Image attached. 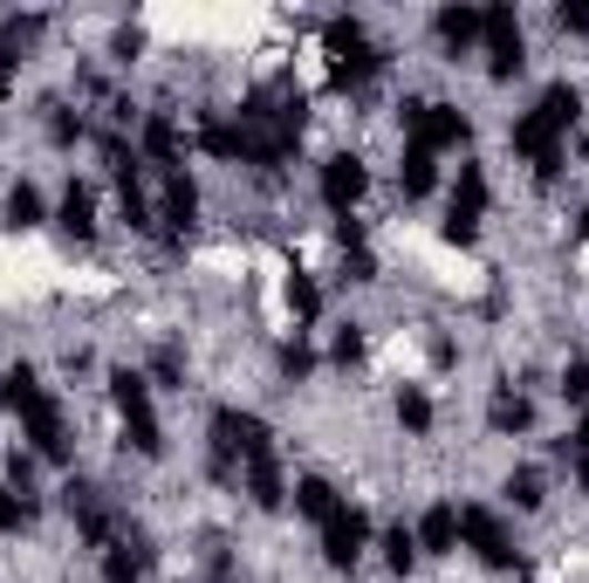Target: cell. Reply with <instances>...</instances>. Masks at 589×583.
<instances>
[{
    "instance_id": "obj_1",
    "label": "cell",
    "mask_w": 589,
    "mask_h": 583,
    "mask_svg": "<svg viewBox=\"0 0 589 583\" xmlns=\"http://www.w3.org/2000/svg\"><path fill=\"white\" fill-rule=\"evenodd\" d=\"M110 399L124 412V446H138L144 460L165 453V433H159V412H151V384L138 371H110Z\"/></svg>"
},
{
    "instance_id": "obj_2",
    "label": "cell",
    "mask_w": 589,
    "mask_h": 583,
    "mask_svg": "<svg viewBox=\"0 0 589 583\" xmlns=\"http://www.w3.org/2000/svg\"><path fill=\"white\" fill-rule=\"evenodd\" d=\"M405 138L439 159V151H459L466 138H474V124H466L453 103H405Z\"/></svg>"
},
{
    "instance_id": "obj_3",
    "label": "cell",
    "mask_w": 589,
    "mask_h": 583,
    "mask_svg": "<svg viewBox=\"0 0 589 583\" xmlns=\"http://www.w3.org/2000/svg\"><path fill=\"white\" fill-rule=\"evenodd\" d=\"M459 535L474 542V556H480L487 570H515V563H521L515 535H507V522H500L494 509H459Z\"/></svg>"
},
{
    "instance_id": "obj_4",
    "label": "cell",
    "mask_w": 589,
    "mask_h": 583,
    "mask_svg": "<svg viewBox=\"0 0 589 583\" xmlns=\"http://www.w3.org/2000/svg\"><path fill=\"white\" fill-rule=\"evenodd\" d=\"M480 42H487V76H521V21H515V8H487L480 14Z\"/></svg>"
},
{
    "instance_id": "obj_5",
    "label": "cell",
    "mask_w": 589,
    "mask_h": 583,
    "mask_svg": "<svg viewBox=\"0 0 589 583\" xmlns=\"http://www.w3.org/2000/svg\"><path fill=\"white\" fill-rule=\"evenodd\" d=\"M213 453H220V474H226V460H254V453H267V425H261L254 412L220 405V412H213Z\"/></svg>"
},
{
    "instance_id": "obj_6",
    "label": "cell",
    "mask_w": 589,
    "mask_h": 583,
    "mask_svg": "<svg viewBox=\"0 0 589 583\" xmlns=\"http://www.w3.org/2000/svg\"><path fill=\"white\" fill-rule=\"evenodd\" d=\"M480 220H487V172H480V165H459L453 207H446V233H453V241H474Z\"/></svg>"
},
{
    "instance_id": "obj_7",
    "label": "cell",
    "mask_w": 589,
    "mask_h": 583,
    "mask_svg": "<svg viewBox=\"0 0 589 583\" xmlns=\"http://www.w3.org/2000/svg\"><path fill=\"white\" fill-rule=\"evenodd\" d=\"M329 56H336V76H343V83H364V76L384 69V56L364 42L357 21H329Z\"/></svg>"
},
{
    "instance_id": "obj_8",
    "label": "cell",
    "mask_w": 589,
    "mask_h": 583,
    "mask_svg": "<svg viewBox=\"0 0 589 583\" xmlns=\"http://www.w3.org/2000/svg\"><path fill=\"white\" fill-rule=\"evenodd\" d=\"M21 425H28V440H34V453H42V460H69V419H62V405L49 392L21 405Z\"/></svg>"
},
{
    "instance_id": "obj_9",
    "label": "cell",
    "mask_w": 589,
    "mask_h": 583,
    "mask_svg": "<svg viewBox=\"0 0 589 583\" xmlns=\"http://www.w3.org/2000/svg\"><path fill=\"white\" fill-rule=\"evenodd\" d=\"M364 542H370V522H364V509H336V515L323 522V556H329L336 570H357Z\"/></svg>"
},
{
    "instance_id": "obj_10",
    "label": "cell",
    "mask_w": 589,
    "mask_h": 583,
    "mask_svg": "<svg viewBox=\"0 0 589 583\" xmlns=\"http://www.w3.org/2000/svg\"><path fill=\"white\" fill-rule=\"evenodd\" d=\"M364 185H370L364 159H349V151H336V159L323 165V207H329V213H349V207L364 200Z\"/></svg>"
},
{
    "instance_id": "obj_11",
    "label": "cell",
    "mask_w": 589,
    "mask_h": 583,
    "mask_svg": "<svg viewBox=\"0 0 589 583\" xmlns=\"http://www.w3.org/2000/svg\"><path fill=\"white\" fill-rule=\"evenodd\" d=\"M515 151H521V159H528V165H535L541 179H556V172H562V138L548 131V124H541L535 110H528L521 124H515Z\"/></svg>"
},
{
    "instance_id": "obj_12",
    "label": "cell",
    "mask_w": 589,
    "mask_h": 583,
    "mask_svg": "<svg viewBox=\"0 0 589 583\" xmlns=\"http://www.w3.org/2000/svg\"><path fill=\"white\" fill-rule=\"evenodd\" d=\"M62 501H69V515L83 522V542H97V550H103V542H110V515H103V501H97V487H83V481H69V487H62Z\"/></svg>"
},
{
    "instance_id": "obj_13",
    "label": "cell",
    "mask_w": 589,
    "mask_h": 583,
    "mask_svg": "<svg viewBox=\"0 0 589 583\" xmlns=\"http://www.w3.org/2000/svg\"><path fill=\"white\" fill-rule=\"evenodd\" d=\"M412 535H418L425 556H453V542H459V509H453V501H439V509H431Z\"/></svg>"
},
{
    "instance_id": "obj_14",
    "label": "cell",
    "mask_w": 589,
    "mask_h": 583,
    "mask_svg": "<svg viewBox=\"0 0 589 583\" xmlns=\"http://www.w3.org/2000/svg\"><path fill=\"white\" fill-rule=\"evenodd\" d=\"M159 213H165V227H192V220H200V185H192L185 172H165V200H159Z\"/></svg>"
},
{
    "instance_id": "obj_15",
    "label": "cell",
    "mask_w": 589,
    "mask_h": 583,
    "mask_svg": "<svg viewBox=\"0 0 589 583\" xmlns=\"http://www.w3.org/2000/svg\"><path fill=\"white\" fill-rule=\"evenodd\" d=\"M535 117H541V124L562 138V131L576 124V117H582V97H576V83H548V90H541V103H535Z\"/></svg>"
},
{
    "instance_id": "obj_16",
    "label": "cell",
    "mask_w": 589,
    "mask_h": 583,
    "mask_svg": "<svg viewBox=\"0 0 589 583\" xmlns=\"http://www.w3.org/2000/svg\"><path fill=\"white\" fill-rule=\"evenodd\" d=\"M62 233H75V241H90V233H97V192L90 185H69L62 192Z\"/></svg>"
},
{
    "instance_id": "obj_17",
    "label": "cell",
    "mask_w": 589,
    "mask_h": 583,
    "mask_svg": "<svg viewBox=\"0 0 589 583\" xmlns=\"http://www.w3.org/2000/svg\"><path fill=\"white\" fill-rule=\"evenodd\" d=\"M247 494L261 501V509H282V501H288V494H282V466H274V453H254V460H247Z\"/></svg>"
},
{
    "instance_id": "obj_18",
    "label": "cell",
    "mask_w": 589,
    "mask_h": 583,
    "mask_svg": "<svg viewBox=\"0 0 589 583\" xmlns=\"http://www.w3.org/2000/svg\"><path fill=\"white\" fill-rule=\"evenodd\" d=\"M295 509H302L308 522H329L343 501H336V487H329L323 474H302V481H295Z\"/></svg>"
},
{
    "instance_id": "obj_19",
    "label": "cell",
    "mask_w": 589,
    "mask_h": 583,
    "mask_svg": "<svg viewBox=\"0 0 589 583\" xmlns=\"http://www.w3.org/2000/svg\"><path fill=\"white\" fill-rule=\"evenodd\" d=\"M431 28H439V42H446L453 56L480 42V14H474V8H446V14H439V21H431Z\"/></svg>"
},
{
    "instance_id": "obj_20",
    "label": "cell",
    "mask_w": 589,
    "mask_h": 583,
    "mask_svg": "<svg viewBox=\"0 0 589 583\" xmlns=\"http://www.w3.org/2000/svg\"><path fill=\"white\" fill-rule=\"evenodd\" d=\"M487 425H494V433H528V425H535V405H528L521 392H500V399L487 405Z\"/></svg>"
},
{
    "instance_id": "obj_21",
    "label": "cell",
    "mask_w": 589,
    "mask_h": 583,
    "mask_svg": "<svg viewBox=\"0 0 589 583\" xmlns=\"http://www.w3.org/2000/svg\"><path fill=\"white\" fill-rule=\"evenodd\" d=\"M398 179H405V192H412V200H425V192L439 185V165H431V151L405 144V165H398Z\"/></svg>"
},
{
    "instance_id": "obj_22",
    "label": "cell",
    "mask_w": 589,
    "mask_h": 583,
    "mask_svg": "<svg viewBox=\"0 0 589 583\" xmlns=\"http://www.w3.org/2000/svg\"><path fill=\"white\" fill-rule=\"evenodd\" d=\"M144 151L165 172H179V124H172V117H151V124H144Z\"/></svg>"
},
{
    "instance_id": "obj_23",
    "label": "cell",
    "mask_w": 589,
    "mask_h": 583,
    "mask_svg": "<svg viewBox=\"0 0 589 583\" xmlns=\"http://www.w3.org/2000/svg\"><path fill=\"white\" fill-rule=\"evenodd\" d=\"M507 501H515V509H541V501H548L541 466H515V474H507Z\"/></svg>"
},
{
    "instance_id": "obj_24",
    "label": "cell",
    "mask_w": 589,
    "mask_h": 583,
    "mask_svg": "<svg viewBox=\"0 0 589 583\" xmlns=\"http://www.w3.org/2000/svg\"><path fill=\"white\" fill-rule=\"evenodd\" d=\"M8 227H42V192H34L28 179L8 192Z\"/></svg>"
},
{
    "instance_id": "obj_25",
    "label": "cell",
    "mask_w": 589,
    "mask_h": 583,
    "mask_svg": "<svg viewBox=\"0 0 589 583\" xmlns=\"http://www.w3.org/2000/svg\"><path fill=\"white\" fill-rule=\"evenodd\" d=\"M398 425H405V433H425V425H431V399L418 392V384L398 392Z\"/></svg>"
},
{
    "instance_id": "obj_26",
    "label": "cell",
    "mask_w": 589,
    "mask_h": 583,
    "mask_svg": "<svg viewBox=\"0 0 589 583\" xmlns=\"http://www.w3.org/2000/svg\"><path fill=\"white\" fill-rule=\"evenodd\" d=\"M412 556H418V535L398 522V529L384 535V563H390V570H412Z\"/></svg>"
},
{
    "instance_id": "obj_27",
    "label": "cell",
    "mask_w": 589,
    "mask_h": 583,
    "mask_svg": "<svg viewBox=\"0 0 589 583\" xmlns=\"http://www.w3.org/2000/svg\"><path fill=\"white\" fill-rule=\"evenodd\" d=\"M138 563L144 556H131V542H124V550H110L103 556V583H138Z\"/></svg>"
},
{
    "instance_id": "obj_28",
    "label": "cell",
    "mask_w": 589,
    "mask_h": 583,
    "mask_svg": "<svg viewBox=\"0 0 589 583\" xmlns=\"http://www.w3.org/2000/svg\"><path fill=\"white\" fill-rule=\"evenodd\" d=\"M288 302H295V316H302V323L323 309V295H316V282H308V275H288Z\"/></svg>"
},
{
    "instance_id": "obj_29",
    "label": "cell",
    "mask_w": 589,
    "mask_h": 583,
    "mask_svg": "<svg viewBox=\"0 0 589 583\" xmlns=\"http://www.w3.org/2000/svg\"><path fill=\"white\" fill-rule=\"evenodd\" d=\"M21 522H28V501H21V494H14L8 481H0V535H14Z\"/></svg>"
},
{
    "instance_id": "obj_30",
    "label": "cell",
    "mask_w": 589,
    "mask_h": 583,
    "mask_svg": "<svg viewBox=\"0 0 589 583\" xmlns=\"http://www.w3.org/2000/svg\"><path fill=\"white\" fill-rule=\"evenodd\" d=\"M569 460H576V481H582V494H589V412H582V425L569 433Z\"/></svg>"
},
{
    "instance_id": "obj_31",
    "label": "cell",
    "mask_w": 589,
    "mask_h": 583,
    "mask_svg": "<svg viewBox=\"0 0 589 583\" xmlns=\"http://www.w3.org/2000/svg\"><path fill=\"white\" fill-rule=\"evenodd\" d=\"M8 487L28 501V487H34V460H28V453H14V460H8Z\"/></svg>"
},
{
    "instance_id": "obj_32",
    "label": "cell",
    "mask_w": 589,
    "mask_h": 583,
    "mask_svg": "<svg viewBox=\"0 0 589 583\" xmlns=\"http://www.w3.org/2000/svg\"><path fill=\"white\" fill-rule=\"evenodd\" d=\"M562 392H569L576 405H589V364H582V358H576L569 371H562Z\"/></svg>"
},
{
    "instance_id": "obj_33",
    "label": "cell",
    "mask_w": 589,
    "mask_h": 583,
    "mask_svg": "<svg viewBox=\"0 0 589 583\" xmlns=\"http://www.w3.org/2000/svg\"><path fill=\"white\" fill-rule=\"evenodd\" d=\"M364 358V336H357V323H343V336H336V364H357Z\"/></svg>"
},
{
    "instance_id": "obj_34",
    "label": "cell",
    "mask_w": 589,
    "mask_h": 583,
    "mask_svg": "<svg viewBox=\"0 0 589 583\" xmlns=\"http://www.w3.org/2000/svg\"><path fill=\"white\" fill-rule=\"evenodd\" d=\"M556 21H562V28H576V34H589V0H569Z\"/></svg>"
},
{
    "instance_id": "obj_35",
    "label": "cell",
    "mask_w": 589,
    "mask_h": 583,
    "mask_svg": "<svg viewBox=\"0 0 589 583\" xmlns=\"http://www.w3.org/2000/svg\"><path fill=\"white\" fill-rule=\"evenodd\" d=\"M308 364H316V358H308V350H302V343H288V350H282V371H288V378H302Z\"/></svg>"
},
{
    "instance_id": "obj_36",
    "label": "cell",
    "mask_w": 589,
    "mask_h": 583,
    "mask_svg": "<svg viewBox=\"0 0 589 583\" xmlns=\"http://www.w3.org/2000/svg\"><path fill=\"white\" fill-rule=\"evenodd\" d=\"M8 90H14V62H8V56H0V97H8Z\"/></svg>"
},
{
    "instance_id": "obj_37",
    "label": "cell",
    "mask_w": 589,
    "mask_h": 583,
    "mask_svg": "<svg viewBox=\"0 0 589 583\" xmlns=\"http://www.w3.org/2000/svg\"><path fill=\"white\" fill-rule=\"evenodd\" d=\"M576 233H582V241H589V213H582V227H576Z\"/></svg>"
}]
</instances>
